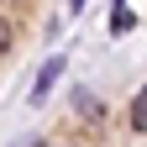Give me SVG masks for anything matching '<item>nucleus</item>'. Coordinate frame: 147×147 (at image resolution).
<instances>
[{
    "mask_svg": "<svg viewBox=\"0 0 147 147\" xmlns=\"http://www.w3.org/2000/svg\"><path fill=\"white\" fill-rule=\"evenodd\" d=\"M131 26H137V16H131V11H116V16H110V32H116V37H121V32H131Z\"/></svg>",
    "mask_w": 147,
    "mask_h": 147,
    "instance_id": "nucleus-3",
    "label": "nucleus"
},
{
    "mask_svg": "<svg viewBox=\"0 0 147 147\" xmlns=\"http://www.w3.org/2000/svg\"><path fill=\"white\" fill-rule=\"evenodd\" d=\"M68 5H74V11H79V5H84V0H68Z\"/></svg>",
    "mask_w": 147,
    "mask_h": 147,
    "instance_id": "nucleus-5",
    "label": "nucleus"
},
{
    "mask_svg": "<svg viewBox=\"0 0 147 147\" xmlns=\"http://www.w3.org/2000/svg\"><path fill=\"white\" fill-rule=\"evenodd\" d=\"M53 79H58V58H53V63L42 68V79H37V89H32V100H42L47 89H53Z\"/></svg>",
    "mask_w": 147,
    "mask_h": 147,
    "instance_id": "nucleus-2",
    "label": "nucleus"
},
{
    "mask_svg": "<svg viewBox=\"0 0 147 147\" xmlns=\"http://www.w3.org/2000/svg\"><path fill=\"white\" fill-rule=\"evenodd\" d=\"M0 53H11V21H0Z\"/></svg>",
    "mask_w": 147,
    "mask_h": 147,
    "instance_id": "nucleus-4",
    "label": "nucleus"
},
{
    "mask_svg": "<svg viewBox=\"0 0 147 147\" xmlns=\"http://www.w3.org/2000/svg\"><path fill=\"white\" fill-rule=\"evenodd\" d=\"M21 147H42V142H21Z\"/></svg>",
    "mask_w": 147,
    "mask_h": 147,
    "instance_id": "nucleus-6",
    "label": "nucleus"
},
{
    "mask_svg": "<svg viewBox=\"0 0 147 147\" xmlns=\"http://www.w3.org/2000/svg\"><path fill=\"white\" fill-rule=\"evenodd\" d=\"M131 131H147V84L137 89V100H131Z\"/></svg>",
    "mask_w": 147,
    "mask_h": 147,
    "instance_id": "nucleus-1",
    "label": "nucleus"
}]
</instances>
